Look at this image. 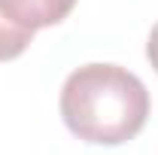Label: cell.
Returning a JSON list of instances; mask_svg holds the SVG:
<instances>
[{"label": "cell", "mask_w": 158, "mask_h": 155, "mask_svg": "<svg viewBox=\"0 0 158 155\" xmlns=\"http://www.w3.org/2000/svg\"><path fill=\"white\" fill-rule=\"evenodd\" d=\"M76 0H0V9L9 19L27 27V31H40V27H52L70 15Z\"/></svg>", "instance_id": "7a4b0ae2"}, {"label": "cell", "mask_w": 158, "mask_h": 155, "mask_svg": "<svg viewBox=\"0 0 158 155\" xmlns=\"http://www.w3.org/2000/svg\"><path fill=\"white\" fill-rule=\"evenodd\" d=\"M37 31H27L9 19L3 9H0V61H9V58H19L21 52L27 49V43L34 40Z\"/></svg>", "instance_id": "3957f363"}, {"label": "cell", "mask_w": 158, "mask_h": 155, "mask_svg": "<svg viewBox=\"0 0 158 155\" xmlns=\"http://www.w3.org/2000/svg\"><path fill=\"white\" fill-rule=\"evenodd\" d=\"M146 58H149V64L155 67V73H158V24L152 27V34H149V43H146Z\"/></svg>", "instance_id": "277c9868"}, {"label": "cell", "mask_w": 158, "mask_h": 155, "mask_svg": "<svg viewBox=\"0 0 158 155\" xmlns=\"http://www.w3.org/2000/svg\"><path fill=\"white\" fill-rule=\"evenodd\" d=\"M61 119L85 143L118 146L149 119V91L118 64H85L61 88Z\"/></svg>", "instance_id": "6da1fadb"}]
</instances>
